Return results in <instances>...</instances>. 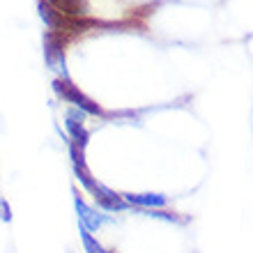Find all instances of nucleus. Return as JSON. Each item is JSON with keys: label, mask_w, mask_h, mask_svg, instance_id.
Here are the masks:
<instances>
[{"label": "nucleus", "mask_w": 253, "mask_h": 253, "mask_svg": "<svg viewBox=\"0 0 253 253\" xmlns=\"http://www.w3.org/2000/svg\"><path fill=\"white\" fill-rule=\"evenodd\" d=\"M55 90L65 97V99H69V101H74L79 108H83V111H87V113H94V115H99L101 111H99V106L97 104H92V101L87 99L85 94H81L76 87L72 85V83H67V81H55Z\"/></svg>", "instance_id": "f257e3e1"}, {"label": "nucleus", "mask_w": 253, "mask_h": 253, "mask_svg": "<svg viewBox=\"0 0 253 253\" xmlns=\"http://www.w3.org/2000/svg\"><path fill=\"white\" fill-rule=\"evenodd\" d=\"M129 203L133 205H143V207H161L166 203L164 196H154V193H143V196H126Z\"/></svg>", "instance_id": "423d86ee"}, {"label": "nucleus", "mask_w": 253, "mask_h": 253, "mask_svg": "<svg viewBox=\"0 0 253 253\" xmlns=\"http://www.w3.org/2000/svg\"><path fill=\"white\" fill-rule=\"evenodd\" d=\"M0 219L2 221H12V212H9V205L5 200H0Z\"/></svg>", "instance_id": "6e6552de"}, {"label": "nucleus", "mask_w": 253, "mask_h": 253, "mask_svg": "<svg viewBox=\"0 0 253 253\" xmlns=\"http://www.w3.org/2000/svg\"><path fill=\"white\" fill-rule=\"evenodd\" d=\"M44 55H46L48 67H53V69H58V72L65 74V58H62V48H60V42H58V37H55L53 33L44 35Z\"/></svg>", "instance_id": "f03ea898"}, {"label": "nucleus", "mask_w": 253, "mask_h": 253, "mask_svg": "<svg viewBox=\"0 0 253 253\" xmlns=\"http://www.w3.org/2000/svg\"><path fill=\"white\" fill-rule=\"evenodd\" d=\"M76 210H79V216H81V226L85 228V230H97L99 228L101 219L81 200V196H76Z\"/></svg>", "instance_id": "20e7f679"}, {"label": "nucleus", "mask_w": 253, "mask_h": 253, "mask_svg": "<svg viewBox=\"0 0 253 253\" xmlns=\"http://www.w3.org/2000/svg\"><path fill=\"white\" fill-rule=\"evenodd\" d=\"M81 240H83V244H85V251L87 253H106L104 249L99 247V244H97V242L92 240V237H90V233H87L83 226H81Z\"/></svg>", "instance_id": "0eeeda50"}, {"label": "nucleus", "mask_w": 253, "mask_h": 253, "mask_svg": "<svg viewBox=\"0 0 253 253\" xmlns=\"http://www.w3.org/2000/svg\"><path fill=\"white\" fill-rule=\"evenodd\" d=\"M67 129H69V133L74 136V140H76V145L85 147L87 143V133L85 129H83V115H81V111H69L67 113Z\"/></svg>", "instance_id": "7ed1b4c3"}, {"label": "nucleus", "mask_w": 253, "mask_h": 253, "mask_svg": "<svg viewBox=\"0 0 253 253\" xmlns=\"http://www.w3.org/2000/svg\"><path fill=\"white\" fill-rule=\"evenodd\" d=\"M55 5V12L58 14H69V16H79V14H85L87 2L85 0H51Z\"/></svg>", "instance_id": "39448f33"}]
</instances>
